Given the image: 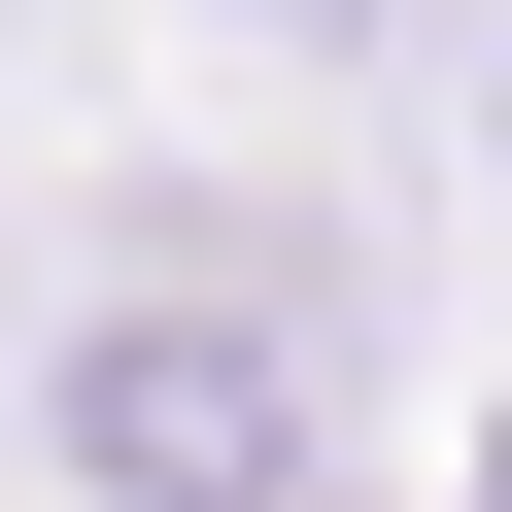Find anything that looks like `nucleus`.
I'll use <instances>...</instances> for the list:
<instances>
[{"mask_svg":"<svg viewBox=\"0 0 512 512\" xmlns=\"http://www.w3.org/2000/svg\"><path fill=\"white\" fill-rule=\"evenodd\" d=\"M274 410H308V376H274V308H205V274L69 342V444H103L137 512H239V478H274Z\"/></svg>","mask_w":512,"mask_h":512,"instance_id":"nucleus-1","label":"nucleus"},{"mask_svg":"<svg viewBox=\"0 0 512 512\" xmlns=\"http://www.w3.org/2000/svg\"><path fill=\"white\" fill-rule=\"evenodd\" d=\"M239 512H274V478H239Z\"/></svg>","mask_w":512,"mask_h":512,"instance_id":"nucleus-2","label":"nucleus"}]
</instances>
